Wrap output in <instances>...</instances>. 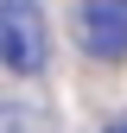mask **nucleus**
Returning a JSON list of instances; mask_svg holds the SVG:
<instances>
[{"mask_svg":"<svg viewBox=\"0 0 127 133\" xmlns=\"http://www.w3.org/2000/svg\"><path fill=\"white\" fill-rule=\"evenodd\" d=\"M0 63L13 76H38L51 63V25L38 0H0Z\"/></svg>","mask_w":127,"mask_h":133,"instance_id":"1","label":"nucleus"},{"mask_svg":"<svg viewBox=\"0 0 127 133\" xmlns=\"http://www.w3.org/2000/svg\"><path fill=\"white\" fill-rule=\"evenodd\" d=\"M76 38L102 63L127 57V0H83L76 6Z\"/></svg>","mask_w":127,"mask_h":133,"instance_id":"2","label":"nucleus"},{"mask_svg":"<svg viewBox=\"0 0 127 133\" xmlns=\"http://www.w3.org/2000/svg\"><path fill=\"white\" fill-rule=\"evenodd\" d=\"M108 133H127V121H115V127H108Z\"/></svg>","mask_w":127,"mask_h":133,"instance_id":"3","label":"nucleus"}]
</instances>
